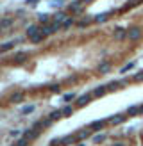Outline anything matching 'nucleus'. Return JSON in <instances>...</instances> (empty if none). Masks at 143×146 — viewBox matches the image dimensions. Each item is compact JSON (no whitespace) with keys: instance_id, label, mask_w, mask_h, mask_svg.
I'll use <instances>...</instances> for the list:
<instances>
[{"instance_id":"58836bf2","label":"nucleus","mask_w":143,"mask_h":146,"mask_svg":"<svg viewBox=\"0 0 143 146\" xmlns=\"http://www.w3.org/2000/svg\"><path fill=\"white\" fill-rule=\"evenodd\" d=\"M113 146H125L124 143H116V144H113Z\"/></svg>"},{"instance_id":"f257e3e1","label":"nucleus","mask_w":143,"mask_h":146,"mask_svg":"<svg viewBox=\"0 0 143 146\" xmlns=\"http://www.w3.org/2000/svg\"><path fill=\"white\" fill-rule=\"evenodd\" d=\"M127 37L131 39V41H136V39H140V37H141V29H140V27H132V29H129V30H127Z\"/></svg>"},{"instance_id":"39448f33","label":"nucleus","mask_w":143,"mask_h":146,"mask_svg":"<svg viewBox=\"0 0 143 146\" xmlns=\"http://www.w3.org/2000/svg\"><path fill=\"white\" fill-rule=\"evenodd\" d=\"M75 141H79V139H77V135H66V137H63V139H61V146L73 144Z\"/></svg>"},{"instance_id":"412c9836","label":"nucleus","mask_w":143,"mask_h":146,"mask_svg":"<svg viewBox=\"0 0 143 146\" xmlns=\"http://www.w3.org/2000/svg\"><path fill=\"white\" fill-rule=\"evenodd\" d=\"M120 87V80H113L107 84V91H114V89H118Z\"/></svg>"},{"instance_id":"72a5a7b5","label":"nucleus","mask_w":143,"mask_h":146,"mask_svg":"<svg viewBox=\"0 0 143 146\" xmlns=\"http://www.w3.org/2000/svg\"><path fill=\"white\" fill-rule=\"evenodd\" d=\"M61 4H63V2H61V0H56V2H52V5H56V7H59Z\"/></svg>"},{"instance_id":"a211bd4d","label":"nucleus","mask_w":143,"mask_h":146,"mask_svg":"<svg viewBox=\"0 0 143 146\" xmlns=\"http://www.w3.org/2000/svg\"><path fill=\"white\" fill-rule=\"evenodd\" d=\"M34 105H23L22 109H20V112H22V114H31V112H34Z\"/></svg>"},{"instance_id":"aec40b11","label":"nucleus","mask_w":143,"mask_h":146,"mask_svg":"<svg viewBox=\"0 0 143 146\" xmlns=\"http://www.w3.org/2000/svg\"><path fill=\"white\" fill-rule=\"evenodd\" d=\"M109 70H111V64H109V62H102V64L98 66V71H100V73H107Z\"/></svg>"},{"instance_id":"7c9ffc66","label":"nucleus","mask_w":143,"mask_h":146,"mask_svg":"<svg viewBox=\"0 0 143 146\" xmlns=\"http://www.w3.org/2000/svg\"><path fill=\"white\" fill-rule=\"evenodd\" d=\"M141 80H143V71H140L138 75L132 77V82H141Z\"/></svg>"},{"instance_id":"bb28decb","label":"nucleus","mask_w":143,"mask_h":146,"mask_svg":"<svg viewBox=\"0 0 143 146\" xmlns=\"http://www.w3.org/2000/svg\"><path fill=\"white\" fill-rule=\"evenodd\" d=\"M93 22V20L91 18H86V20H80V22L77 23V27H80V29H82V27H86V25H90Z\"/></svg>"},{"instance_id":"dca6fc26","label":"nucleus","mask_w":143,"mask_h":146,"mask_svg":"<svg viewBox=\"0 0 143 146\" xmlns=\"http://www.w3.org/2000/svg\"><path fill=\"white\" fill-rule=\"evenodd\" d=\"M73 110H75V109H73L72 105H65V107L61 109V112H63V116H72V114H73Z\"/></svg>"},{"instance_id":"6e6552de","label":"nucleus","mask_w":143,"mask_h":146,"mask_svg":"<svg viewBox=\"0 0 143 146\" xmlns=\"http://www.w3.org/2000/svg\"><path fill=\"white\" fill-rule=\"evenodd\" d=\"M39 135V130H36V128H31V130H27L25 134H23V137H27L29 141H32V139H36Z\"/></svg>"},{"instance_id":"f704fd0d","label":"nucleus","mask_w":143,"mask_h":146,"mask_svg":"<svg viewBox=\"0 0 143 146\" xmlns=\"http://www.w3.org/2000/svg\"><path fill=\"white\" fill-rule=\"evenodd\" d=\"M16 135H20V132H18V130H15V132H11V137H16Z\"/></svg>"},{"instance_id":"ddd939ff","label":"nucleus","mask_w":143,"mask_h":146,"mask_svg":"<svg viewBox=\"0 0 143 146\" xmlns=\"http://www.w3.org/2000/svg\"><path fill=\"white\" fill-rule=\"evenodd\" d=\"M25 59H27V54H25V52H20V54L15 55V62L16 64H22V62H25Z\"/></svg>"},{"instance_id":"f8f14e48","label":"nucleus","mask_w":143,"mask_h":146,"mask_svg":"<svg viewBox=\"0 0 143 146\" xmlns=\"http://www.w3.org/2000/svg\"><path fill=\"white\" fill-rule=\"evenodd\" d=\"M114 37H116V39H124V37H127V30L118 27L116 30H114Z\"/></svg>"},{"instance_id":"2f4dec72","label":"nucleus","mask_w":143,"mask_h":146,"mask_svg":"<svg viewBox=\"0 0 143 146\" xmlns=\"http://www.w3.org/2000/svg\"><path fill=\"white\" fill-rule=\"evenodd\" d=\"M50 91H52V93H61V85H59V84H52V85H50Z\"/></svg>"},{"instance_id":"9b49d317","label":"nucleus","mask_w":143,"mask_h":146,"mask_svg":"<svg viewBox=\"0 0 143 146\" xmlns=\"http://www.w3.org/2000/svg\"><path fill=\"white\" fill-rule=\"evenodd\" d=\"M114 11H107V12H104V14H98L97 18H95V22H98V23H104L107 18H109V14H113Z\"/></svg>"},{"instance_id":"423d86ee","label":"nucleus","mask_w":143,"mask_h":146,"mask_svg":"<svg viewBox=\"0 0 143 146\" xmlns=\"http://www.w3.org/2000/svg\"><path fill=\"white\" fill-rule=\"evenodd\" d=\"M23 98H25V95H23V93H22V91H18V93H13V95H11V98H9V100H11L13 103H20V102H22V100H23Z\"/></svg>"},{"instance_id":"cd10ccee","label":"nucleus","mask_w":143,"mask_h":146,"mask_svg":"<svg viewBox=\"0 0 143 146\" xmlns=\"http://www.w3.org/2000/svg\"><path fill=\"white\" fill-rule=\"evenodd\" d=\"M102 141H106V134H98V135H95L93 137V143H102Z\"/></svg>"},{"instance_id":"473e14b6","label":"nucleus","mask_w":143,"mask_h":146,"mask_svg":"<svg viewBox=\"0 0 143 146\" xmlns=\"http://www.w3.org/2000/svg\"><path fill=\"white\" fill-rule=\"evenodd\" d=\"M129 82H131L129 78H122V80H120V85H129Z\"/></svg>"},{"instance_id":"5701e85b","label":"nucleus","mask_w":143,"mask_h":146,"mask_svg":"<svg viewBox=\"0 0 143 146\" xmlns=\"http://www.w3.org/2000/svg\"><path fill=\"white\" fill-rule=\"evenodd\" d=\"M39 23H41V25H49V22H50V16L49 14H39Z\"/></svg>"},{"instance_id":"9d476101","label":"nucleus","mask_w":143,"mask_h":146,"mask_svg":"<svg viewBox=\"0 0 143 146\" xmlns=\"http://www.w3.org/2000/svg\"><path fill=\"white\" fill-rule=\"evenodd\" d=\"M65 20H68L66 12H56V14H54V22H57V23H63Z\"/></svg>"},{"instance_id":"a878e982","label":"nucleus","mask_w":143,"mask_h":146,"mask_svg":"<svg viewBox=\"0 0 143 146\" xmlns=\"http://www.w3.org/2000/svg\"><path fill=\"white\" fill-rule=\"evenodd\" d=\"M75 98H77L75 93H66V95L63 96V100H65V102H72V100H75Z\"/></svg>"},{"instance_id":"1a4fd4ad","label":"nucleus","mask_w":143,"mask_h":146,"mask_svg":"<svg viewBox=\"0 0 143 146\" xmlns=\"http://www.w3.org/2000/svg\"><path fill=\"white\" fill-rule=\"evenodd\" d=\"M39 32H41V27H38V25H31V27L27 29V36H29V37H32V36L39 34Z\"/></svg>"},{"instance_id":"a19ab883","label":"nucleus","mask_w":143,"mask_h":146,"mask_svg":"<svg viewBox=\"0 0 143 146\" xmlns=\"http://www.w3.org/2000/svg\"><path fill=\"white\" fill-rule=\"evenodd\" d=\"M13 146H16V144H13Z\"/></svg>"},{"instance_id":"ea45409f","label":"nucleus","mask_w":143,"mask_h":146,"mask_svg":"<svg viewBox=\"0 0 143 146\" xmlns=\"http://www.w3.org/2000/svg\"><path fill=\"white\" fill-rule=\"evenodd\" d=\"M0 32H2V27H0Z\"/></svg>"},{"instance_id":"2eb2a0df","label":"nucleus","mask_w":143,"mask_h":146,"mask_svg":"<svg viewBox=\"0 0 143 146\" xmlns=\"http://www.w3.org/2000/svg\"><path fill=\"white\" fill-rule=\"evenodd\" d=\"M140 114V110H138V105H132V107H129L127 109V116L129 118H132V116H138Z\"/></svg>"},{"instance_id":"c756f323","label":"nucleus","mask_w":143,"mask_h":146,"mask_svg":"<svg viewBox=\"0 0 143 146\" xmlns=\"http://www.w3.org/2000/svg\"><path fill=\"white\" fill-rule=\"evenodd\" d=\"M132 68H134V62H129V64H125V66H124V68H122L120 71H122V73H125V71H129V70H132Z\"/></svg>"},{"instance_id":"20e7f679","label":"nucleus","mask_w":143,"mask_h":146,"mask_svg":"<svg viewBox=\"0 0 143 146\" xmlns=\"http://www.w3.org/2000/svg\"><path fill=\"white\" fill-rule=\"evenodd\" d=\"M125 118H127V116H124V114H116V116H111L107 121H109L111 125H120V123L125 121Z\"/></svg>"},{"instance_id":"f03ea898","label":"nucleus","mask_w":143,"mask_h":146,"mask_svg":"<svg viewBox=\"0 0 143 146\" xmlns=\"http://www.w3.org/2000/svg\"><path fill=\"white\" fill-rule=\"evenodd\" d=\"M91 96L93 95H82V96H79L77 98V107H84V105H88L91 102Z\"/></svg>"},{"instance_id":"6ab92c4d","label":"nucleus","mask_w":143,"mask_h":146,"mask_svg":"<svg viewBox=\"0 0 143 146\" xmlns=\"http://www.w3.org/2000/svg\"><path fill=\"white\" fill-rule=\"evenodd\" d=\"M49 118L52 119V121H56V119L63 118V112H61V110H54V112H50V114H49Z\"/></svg>"},{"instance_id":"7ed1b4c3","label":"nucleus","mask_w":143,"mask_h":146,"mask_svg":"<svg viewBox=\"0 0 143 146\" xmlns=\"http://www.w3.org/2000/svg\"><path fill=\"white\" fill-rule=\"evenodd\" d=\"M106 123H109V121H107V119H97V121H93V123L90 125V128H91V130H100V128L106 127Z\"/></svg>"},{"instance_id":"f3484780","label":"nucleus","mask_w":143,"mask_h":146,"mask_svg":"<svg viewBox=\"0 0 143 146\" xmlns=\"http://www.w3.org/2000/svg\"><path fill=\"white\" fill-rule=\"evenodd\" d=\"M11 25H13V20H11V18H5V20H2V22H0V27H2V30L9 29Z\"/></svg>"},{"instance_id":"0eeeda50","label":"nucleus","mask_w":143,"mask_h":146,"mask_svg":"<svg viewBox=\"0 0 143 146\" xmlns=\"http://www.w3.org/2000/svg\"><path fill=\"white\" fill-rule=\"evenodd\" d=\"M106 93H107V85H98V87H95V91H93V96L100 98V96H104Z\"/></svg>"},{"instance_id":"c85d7f7f","label":"nucleus","mask_w":143,"mask_h":146,"mask_svg":"<svg viewBox=\"0 0 143 146\" xmlns=\"http://www.w3.org/2000/svg\"><path fill=\"white\" fill-rule=\"evenodd\" d=\"M16 146H27V144H29V139H27V137H22V139H20V141L18 143H15Z\"/></svg>"},{"instance_id":"393cba45","label":"nucleus","mask_w":143,"mask_h":146,"mask_svg":"<svg viewBox=\"0 0 143 146\" xmlns=\"http://www.w3.org/2000/svg\"><path fill=\"white\" fill-rule=\"evenodd\" d=\"M91 135V130H82V132H79L77 134V139H86V137H90Z\"/></svg>"},{"instance_id":"c9c22d12","label":"nucleus","mask_w":143,"mask_h":146,"mask_svg":"<svg viewBox=\"0 0 143 146\" xmlns=\"http://www.w3.org/2000/svg\"><path fill=\"white\" fill-rule=\"evenodd\" d=\"M138 110H140V114H143V103H141V105H138Z\"/></svg>"},{"instance_id":"4be33fe9","label":"nucleus","mask_w":143,"mask_h":146,"mask_svg":"<svg viewBox=\"0 0 143 146\" xmlns=\"http://www.w3.org/2000/svg\"><path fill=\"white\" fill-rule=\"evenodd\" d=\"M45 37H47V36H43L41 32H39V34H36V36H32V37H31V41H32V43H41Z\"/></svg>"},{"instance_id":"e433bc0d","label":"nucleus","mask_w":143,"mask_h":146,"mask_svg":"<svg viewBox=\"0 0 143 146\" xmlns=\"http://www.w3.org/2000/svg\"><path fill=\"white\" fill-rule=\"evenodd\" d=\"M25 2H27V4H36L38 0H25Z\"/></svg>"},{"instance_id":"4c0bfd02","label":"nucleus","mask_w":143,"mask_h":146,"mask_svg":"<svg viewBox=\"0 0 143 146\" xmlns=\"http://www.w3.org/2000/svg\"><path fill=\"white\" fill-rule=\"evenodd\" d=\"M80 4H88V2H91V0H79Z\"/></svg>"},{"instance_id":"4468645a","label":"nucleus","mask_w":143,"mask_h":146,"mask_svg":"<svg viewBox=\"0 0 143 146\" xmlns=\"http://www.w3.org/2000/svg\"><path fill=\"white\" fill-rule=\"evenodd\" d=\"M13 46H15V41H7V43H4L2 46H0V54H4V52H9Z\"/></svg>"},{"instance_id":"b1692460","label":"nucleus","mask_w":143,"mask_h":146,"mask_svg":"<svg viewBox=\"0 0 143 146\" xmlns=\"http://www.w3.org/2000/svg\"><path fill=\"white\" fill-rule=\"evenodd\" d=\"M73 25H75L73 18H68V20H65V22H63V29H70V27H73Z\"/></svg>"}]
</instances>
